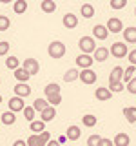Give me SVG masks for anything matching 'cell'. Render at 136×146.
Masks as SVG:
<instances>
[{
  "label": "cell",
  "mask_w": 136,
  "mask_h": 146,
  "mask_svg": "<svg viewBox=\"0 0 136 146\" xmlns=\"http://www.w3.org/2000/svg\"><path fill=\"white\" fill-rule=\"evenodd\" d=\"M31 124V133H35V135H38V133H42V131H45V122H42L38 119V121H33V122H29Z\"/></svg>",
  "instance_id": "23"
},
{
  "label": "cell",
  "mask_w": 136,
  "mask_h": 146,
  "mask_svg": "<svg viewBox=\"0 0 136 146\" xmlns=\"http://www.w3.org/2000/svg\"><path fill=\"white\" fill-rule=\"evenodd\" d=\"M54 117H56V110L53 106H47L44 111H40V121L42 122H49V121H53Z\"/></svg>",
  "instance_id": "14"
},
{
  "label": "cell",
  "mask_w": 136,
  "mask_h": 146,
  "mask_svg": "<svg viewBox=\"0 0 136 146\" xmlns=\"http://www.w3.org/2000/svg\"><path fill=\"white\" fill-rule=\"evenodd\" d=\"M22 113H24V117L27 119V121H29V122H33L35 121V110H33V106H26L24 110H22Z\"/></svg>",
  "instance_id": "34"
},
{
  "label": "cell",
  "mask_w": 136,
  "mask_h": 146,
  "mask_svg": "<svg viewBox=\"0 0 136 146\" xmlns=\"http://www.w3.org/2000/svg\"><path fill=\"white\" fill-rule=\"evenodd\" d=\"M131 137L127 133H116L114 139H112V146H129Z\"/></svg>",
  "instance_id": "17"
},
{
  "label": "cell",
  "mask_w": 136,
  "mask_h": 146,
  "mask_svg": "<svg viewBox=\"0 0 136 146\" xmlns=\"http://www.w3.org/2000/svg\"><path fill=\"white\" fill-rule=\"evenodd\" d=\"M0 104H2V95H0Z\"/></svg>",
  "instance_id": "46"
},
{
  "label": "cell",
  "mask_w": 136,
  "mask_h": 146,
  "mask_svg": "<svg viewBox=\"0 0 136 146\" xmlns=\"http://www.w3.org/2000/svg\"><path fill=\"white\" fill-rule=\"evenodd\" d=\"M76 79H78V70H67L65 75H63V82H75Z\"/></svg>",
  "instance_id": "31"
},
{
  "label": "cell",
  "mask_w": 136,
  "mask_h": 146,
  "mask_svg": "<svg viewBox=\"0 0 136 146\" xmlns=\"http://www.w3.org/2000/svg\"><path fill=\"white\" fill-rule=\"evenodd\" d=\"M82 122H84V126H87V128H94L98 121H96V117H94V115L87 113V115H84V117H82Z\"/></svg>",
  "instance_id": "30"
},
{
  "label": "cell",
  "mask_w": 136,
  "mask_h": 146,
  "mask_svg": "<svg viewBox=\"0 0 136 146\" xmlns=\"http://www.w3.org/2000/svg\"><path fill=\"white\" fill-rule=\"evenodd\" d=\"M47 100V104L49 106H58V104H62V93H56V95H51V97H47L45 99Z\"/></svg>",
  "instance_id": "33"
},
{
  "label": "cell",
  "mask_w": 136,
  "mask_h": 146,
  "mask_svg": "<svg viewBox=\"0 0 136 146\" xmlns=\"http://www.w3.org/2000/svg\"><path fill=\"white\" fill-rule=\"evenodd\" d=\"M47 106H49V104H47V100H45V99H36L35 102H33V110H35V111H44Z\"/></svg>",
  "instance_id": "32"
},
{
  "label": "cell",
  "mask_w": 136,
  "mask_h": 146,
  "mask_svg": "<svg viewBox=\"0 0 136 146\" xmlns=\"http://www.w3.org/2000/svg\"><path fill=\"white\" fill-rule=\"evenodd\" d=\"M40 9L44 13H54L56 11V2L54 0H44V2H40Z\"/></svg>",
  "instance_id": "21"
},
{
  "label": "cell",
  "mask_w": 136,
  "mask_h": 146,
  "mask_svg": "<svg viewBox=\"0 0 136 146\" xmlns=\"http://www.w3.org/2000/svg\"><path fill=\"white\" fill-rule=\"evenodd\" d=\"M13 146H27V144H26V141H22V139H16L15 143H13Z\"/></svg>",
  "instance_id": "44"
},
{
  "label": "cell",
  "mask_w": 136,
  "mask_h": 146,
  "mask_svg": "<svg viewBox=\"0 0 136 146\" xmlns=\"http://www.w3.org/2000/svg\"><path fill=\"white\" fill-rule=\"evenodd\" d=\"M13 11H15L16 15L26 13V11H27V2H26V0H16V2L13 4Z\"/></svg>",
  "instance_id": "25"
},
{
  "label": "cell",
  "mask_w": 136,
  "mask_h": 146,
  "mask_svg": "<svg viewBox=\"0 0 136 146\" xmlns=\"http://www.w3.org/2000/svg\"><path fill=\"white\" fill-rule=\"evenodd\" d=\"M127 91L133 93V95H136V77H133V79L127 82Z\"/></svg>",
  "instance_id": "38"
},
{
  "label": "cell",
  "mask_w": 136,
  "mask_h": 146,
  "mask_svg": "<svg viewBox=\"0 0 136 146\" xmlns=\"http://www.w3.org/2000/svg\"><path fill=\"white\" fill-rule=\"evenodd\" d=\"M109 36V31H107V27L103 26V24H96L93 27V38H98V40H105Z\"/></svg>",
  "instance_id": "11"
},
{
  "label": "cell",
  "mask_w": 136,
  "mask_h": 146,
  "mask_svg": "<svg viewBox=\"0 0 136 146\" xmlns=\"http://www.w3.org/2000/svg\"><path fill=\"white\" fill-rule=\"evenodd\" d=\"M44 91H45V97H51V95L60 93V86H58L56 82H51V84H47L44 88Z\"/></svg>",
  "instance_id": "26"
},
{
  "label": "cell",
  "mask_w": 136,
  "mask_h": 146,
  "mask_svg": "<svg viewBox=\"0 0 136 146\" xmlns=\"http://www.w3.org/2000/svg\"><path fill=\"white\" fill-rule=\"evenodd\" d=\"M80 15L84 18H93L94 17V7L91 6V4H84V6L80 7Z\"/></svg>",
  "instance_id": "24"
},
{
  "label": "cell",
  "mask_w": 136,
  "mask_h": 146,
  "mask_svg": "<svg viewBox=\"0 0 136 146\" xmlns=\"http://www.w3.org/2000/svg\"><path fill=\"white\" fill-rule=\"evenodd\" d=\"M134 15H136V7H134Z\"/></svg>",
  "instance_id": "47"
},
{
  "label": "cell",
  "mask_w": 136,
  "mask_h": 146,
  "mask_svg": "<svg viewBox=\"0 0 136 146\" xmlns=\"http://www.w3.org/2000/svg\"><path fill=\"white\" fill-rule=\"evenodd\" d=\"M100 139H102V137H100L98 133H93V135L87 139V146H98V141H100Z\"/></svg>",
  "instance_id": "39"
},
{
  "label": "cell",
  "mask_w": 136,
  "mask_h": 146,
  "mask_svg": "<svg viewBox=\"0 0 136 146\" xmlns=\"http://www.w3.org/2000/svg\"><path fill=\"white\" fill-rule=\"evenodd\" d=\"M65 51H67L65 44L60 42V40H53V42L47 46V55L51 58H56V60H58V58H62L63 55H65Z\"/></svg>",
  "instance_id": "1"
},
{
  "label": "cell",
  "mask_w": 136,
  "mask_h": 146,
  "mask_svg": "<svg viewBox=\"0 0 136 146\" xmlns=\"http://www.w3.org/2000/svg\"><path fill=\"white\" fill-rule=\"evenodd\" d=\"M15 97H20V99H24L27 97V95H31V86L29 84H18L16 82V86H15Z\"/></svg>",
  "instance_id": "16"
},
{
  "label": "cell",
  "mask_w": 136,
  "mask_h": 146,
  "mask_svg": "<svg viewBox=\"0 0 136 146\" xmlns=\"http://www.w3.org/2000/svg\"><path fill=\"white\" fill-rule=\"evenodd\" d=\"M62 24L63 27H67V29H75L76 26H78V17H75V13H65L62 18Z\"/></svg>",
  "instance_id": "10"
},
{
  "label": "cell",
  "mask_w": 136,
  "mask_h": 146,
  "mask_svg": "<svg viewBox=\"0 0 136 146\" xmlns=\"http://www.w3.org/2000/svg\"><path fill=\"white\" fill-rule=\"evenodd\" d=\"M20 68H22V70H26L31 77L36 75V73L40 71V64H38V60H36V58H26L24 64H22Z\"/></svg>",
  "instance_id": "5"
},
{
  "label": "cell",
  "mask_w": 136,
  "mask_h": 146,
  "mask_svg": "<svg viewBox=\"0 0 136 146\" xmlns=\"http://www.w3.org/2000/svg\"><path fill=\"white\" fill-rule=\"evenodd\" d=\"M105 27H107L109 33H122V31H124V24H122V20H120V18H116V17L109 18Z\"/></svg>",
  "instance_id": "6"
},
{
  "label": "cell",
  "mask_w": 136,
  "mask_h": 146,
  "mask_svg": "<svg viewBox=\"0 0 136 146\" xmlns=\"http://www.w3.org/2000/svg\"><path fill=\"white\" fill-rule=\"evenodd\" d=\"M0 82H2V77H0Z\"/></svg>",
  "instance_id": "48"
},
{
  "label": "cell",
  "mask_w": 136,
  "mask_h": 146,
  "mask_svg": "<svg viewBox=\"0 0 136 146\" xmlns=\"http://www.w3.org/2000/svg\"><path fill=\"white\" fill-rule=\"evenodd\" d=\"M15 79L18 84H27V80L31 79V75L27 73L26 70H22V68H18V70H15Z\"/></svg>",
  "instance_id": "18"
},
{
  "label": "cell",
  "mask_w": 136,
  "mask_h": 146,
  "mask_svg": "<svg viewBox=\"0 0 136 146\" xmlns=\"http://www.w3.org/2000/svg\"><path fill=\"white\" fill-rule=\"evenodd\" d=\"M38 137H40V139H42V141H44V143H45V144H47V143H49V141H51V133H49V131H47V130H45V131H42V133H38Z\"/></svg>",
  "instance_id": "42"
},
{
  "label": "cell",
  "mask_w": 136,
  "mask_h": 146,
  "mask_svg": "<svg viewBox=\"0 0 136 146\" xmlns=\"http://www.w3.org/2000/svg\"><path fill=\"white\" fill-rule=\"evenodd\" d=\"M127 53H129V46L125 42H114L109 49V55H112L114 58H124L127 57Z\"/></svg>",
  "instance_id": "3"
},
{
  "label": "cell",
  "mask_w": 136,
  "mask_h": 146,
  "mask_svg": "<svg viewBox=\"0 0 136 146\" xmlns=\"http://www.w3.org/2000/svg\"><path fill=\"white\" fill-rule=\"evenodd\" d=\"M6 68H7V70H13V71H15V70H18V68H20V60H18L16 57H13V55H11V57L6 58Z\"/></svg>",
  "instance_id": "28"
},
{
  "label": "cell",
  "mask_w": 136,
  "mask_h": 146,
  "mask_svg": "<svg viewBox=\"0 0 136 146\" xmlns=\"http://www.w3.org/2000/svg\"><path fill=\"white\" fill-rule=\"evenodd\" d=\"M80 135H82V130H80L78 126H75V124L69 126V128H67V131H65V139L67 141H78Z\"/></svg>",
  "instance_id": "15"
},
{
  "label": "cell",
  "mask_w": 136,
  "mask_h": 146,
  "mask_svg": "<svg viewBox=\"0 0 136 146\" xmlns=\"http://www.w3.org/2000/svg\"><path fill=\"white\" fill-rule=\"evenodd\" d=\"M24 108H26L24 99H20V97H11V99H9V111H11V113L16 115V113L22 111Z\"/></svg>",
  "instance_id": "8"
},
{
  "label": "cell",
  "mask_w": 136,
  "mask_h": 146,
  "mask_svg": "<svg viewBox=\"0 0 136 146\" xmlns=\"http://www.w3.org/2000/svg\"><path fill=\"white\" fill-rule=\"evenodd\" d=\"M9 42H6V40H2L0 42V57H4V55H7V51H9Z\"/></svg>",
  "instance_id": "40"
},
{
  "label": "cell",
  "mask_w": 136,
  "mask_h": 146,
  "mask_svg": "<svg viewBox=\"0 0 136 146\" xmlns=\"http://www.w3.org/2000/svg\"><path fill=\"white\" fill-rule=\"evenodd\" d=\"M136 73V66H129V68H124V77H122V84L124 82H129L133 79V75Z\"/></svg>",
  "instance_id": "29"
},
{
  "label": "cell",
  "mask_w": 136,
  "mask_h": 146,
  "mask_svg": "<svg viewBox=\"0 0 136 146\" xmlns=\"http://www.w3.org/2000/svg\"><path fill=\"white\" fill-rule=\"evenodd\" d=\"M45 146H60V144H58V141H53V139H51V141H49V143L45 144Z\"/></svg>",
  "instance_id": "45"
},
{
  "label": "cell",
  "mask_w": 136,
  "mask_h": 146,
  "mask_svg": "<svg viewBox=\"0 0 136 146\" xmlns=\"http://www.w3.org/2000/svg\"><path fill=\"white\" fill-rule=\"evenodd\" d=\"M127 58H129V66H136V49L127 53Z\"/></svg>",
  "instance_id": "41"
},
{
  "label": "cell",
  "mask_w": 136,
  "mask_h": 146,
  "mask_svg": "<svg viewBox=\"0 0 136 146\" xmlns=\"http://www.w3.org/2000/svg\"><path fill=\"white\" fill-rule=\"evenodd\" d=\"M91 57H93L94 62H105L109 58V49L103 48V46H96V49H94V53Z\"/></svg>",
  "instance_id": "7"
},
{
  "label": "cell",
  "mask_w": 136,
  "mask_h": 146,
  "mask_svg": "<svg viewBox=\"0 0 136 146\" xmlns=\"http://www.w3.org/2000/svg\"><path fill=\"white\" fill-rule=\"evenodd\" d=\"M9 26H11V20L6 15H0V31H7Z\"/></svg>",
  "instance_id": "35"
},
{
  "label": "cell",
  "mask_w": 136,
  "mask_h": 146,
  "mask_svg": "<svg viewBox=\"0 0 136 146\" xmlns=\"http://www.w3.org/2000/svg\"><path fill=\"white\" fill-rule=\"evenodd\" d=\"M122 77H124V68L122 66L112 68L111 75H109V84H118V82H122Z\"/></svg>",
  "instance_id": "12"
},
{
  "label": "cell",
  "mask_w": 136,
  "mask_h": 146,
  "mask_svg": "<svg viewBox=\"0 0 136 146\" xmlns=\"http://www.w3.org/2000/svg\"><path fill=\"white\" fill-rule=\"evenodd\" d=\"M124 117L127 119V122H131V124H134L136 122V106H127L124 108Z\"/></svg>",
  "instance_id": "22"
},
{
  "label": "cell",
  "mask_w": 136,
  "mask_h": 146,
  "mask_svg": "<svg viewBox=\"0 0 136 146\" xmlns=\"http://www.w3.org/2000/svg\"><path fill=\"white\" fill-rule=\"evenodd\" d=\"M107 90L111 91V93H120V91L124 90V84H122V82H118V84H109Z\"/></svg>",
  "instance_id": "37"
},
{
  "label": "cell",
  "mask_w": 136,
  "mask_h": 146,
  "mask_svg": "<svg viewBox=\"0 0 136 146\" xmlns=\"http://www.w3.org/2000/svg\"><path fill=\"white\" fill-rule=\"evenodd\" d=\"M26 144H27V146H45V143H44V141L40 139L38 135H35V133H31L29 137H27Z\"/></svg>",
  "instance_id": "27"
},
{
  "label": "cell",
  "mask_w": 136,
  "mask_h": 146,
  "mask_svg": "<svg viewBox=\"0 0 136 146\" xmlns=\"http://www.w3.org/2000/svg\"><path fill=\"white\" fill-rule=\"evenodd\" d=\"M125 6H127V0H111L112 9H124Z\"/></svg>",
  "instance_id": "36"
},
{
  "label": "cell",
  "mask_w": 136,
  "mask_h": 146,
  "mask_svg": "<svg viewBox=\"0 0 136 146\" xmlns=\"http://www.w3.org/2000/svg\"><path fill=\"white\" fill-rule=\"evenodd\" d=\"M98 146H112V141H111V139H105V137H102V139L98 141Z\"/></svg>",
  "instance_id": "43"
},
{
  "label": "cell",
  "mask_w": 136,
  "mask_h": 146,
  "mask_svg": "<svg viewBox=\"0 0 136 146\" xmlns=\"http://www.w3.org/2000/svg\"><path fill=\"white\" fill-rule=\"evenodd\" d=\"M93 57L91 55H84V53H80L78 57H76V66L82 68V70H89L91 66H93Z\"/></svg>",
  "instance_id": "9"
},
{
  "label": "cell",
  "mask_w": 136,
  "mask_h": 146,
  "mask_svg": "<svg viewBox=\"0 0 136 146\" xmlns=\"http://www.w3.org/2000/svg\"><path fill=\"white\" fill-rule=\"evenodd\" d=\"M78 48L82 49L84 55H91V53H94V49H96V42H94L93 36H82L78 40Z\"/></svg>",
  "instance_id": "2"
},
{
  "label": "cell",
  "mask_w": 136,
  "mask_h": 146,
  "mask_svg": "<svg viewBox=\"0 0 136 146\" xmlns=\"http://www.w3.org/2000/svg\"><path fill=\"white\" fill-rule=\"evenodd\" d=\"M94 97H96L98 100H109V99L112 97V93H111L107 88L100 86V88H96V91H94Z\"/></svg>",
  "instance_id": "19"
},
{
  "label": "cell",
  "mask_w": 136,
  "mask_h": 146,
  "mask_svg": "<svg viewBox=\"0 0 136 146\" xmlns=\"http://www.w3.org/2000/svg\"><path fill=\"white\" fill-rule=\"evenodd\" d=\"M78 79L84 82V84L91 86V84H94V82H96L98 75H96V71H93V70L89 68V70H82V71H78Z\"/></svg>",
  "instance_id": "4"
},
{
  "label": "cell",
  "mask_w": 136,
  "mask_h": 146,
  "mask_svg": "<svg viewBox=\"0 0 136 146\" xmlns=\"http://www.w3.org/2000/svg\"><path fill=\"white\" fill-rule=\"evenodd\" d=\"M122 33H124L125 44H136V26H129V27H125Z\"/></svg>",
  "instance_id": "13"
},
{
  "label": "cell",
  "mask_w": 136,
  "mask_h": 146,
  "mask_svg": "<svg viewBox=\"0 0 136 146\" xmlns=\"http://www.w3.org/2000/svg\"><path fill=\"white\" fill-rule=\"evenodd\" d=\"M0 122L6 124V126H11V124H15V122H16V115H15V113H11V111H6V113L0 115Z\"/></svg>",
  "instance_id": "20"
}]
</instances>
